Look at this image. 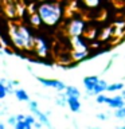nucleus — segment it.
I'll return each mask as SVG.
<instances>
[{
    "label": "nucleus",
    "mask_w": 125,
    "mask_h": 129,
    "mask_svg": "<svg viewBox=\"0 0 125 129\" xmlns=\"http://www.w3.org/2000/svg\"><path fill=\"white\" fill-rule=\"evenodd\" d=\"M15 128H16V129H31L32 125L28 124L26 120H23V121H18V122H16V125H15Z\"/></svg>",
    "instance_id": "22"
},
{
    "label": "nucleus",
    "mask_w": 125,
    "mask_h": 129,
    "mask_svg": "<svg viewBox=\"0 0 125 129\" xmlns=\"http://www.w3.org/2000/svg\"><path fill=\"white\" fill-rule=\"evenodd\" d=\"M12 83H14L15 86H18V85H20V82H19V81H16V79H14V81H12Z\"/></svg>",
    "instance_id": "30"
},
{
    "label": "nucleus",
    "mask_w": 125,
    "mask_h": 129,
    "mask_svg": "<svg viewBox=\"0 0 125 129\" xmlns=\"http://www.w3.org/2000/svg\"><path fill=\"white\" fill-rule=\"evenodd\" d=\"M125 87V85L122 82H113V83H108L106 91L108 93H118Z\"/></svg>",
    "instance_id": "18"
},
{
    "label": "nucleus",
    "mask_w": 125,
    "mask_h": 129,
    "mask_svg": "<svg viewBox=\"0 0 125 129\" xmlns=\"http://www.w3.org/2000/svg\"><path fill=\"white\" fill-rule=\"evenodd\" d=\"M4 52H6V54H8V55H14V54H15V51H14V50H11V48L8 47V46H7V47H4Z\"/></svg>",
    "instance_id": "27"
},
{
    "label": "nucleus",
    "mask_w": 125,
    "mask_h": 129,
    "mask_svg": "<svg viewBox=\"0 0 125 129\" xmlns=\"http://www.w3.org/2000/svg\"><path fill=\"white\" fill-rule=\"evenodd\" d=\"M98 79H100L98 75H86L82 79L85 91H86L87 95H93V90H94V87H96L97 82H98Z\"/></svg>",
    "instance_id": "9"
},
{
    "label": "nucleus",
    "mask_w": 125,
    "mask_h": 129,
    "mask_svg": "<svg viewBox=\"0 0 125 129\" xmlns=\"http://www.w3.org/2000/svg\"><path fill=\"white\" fill-rule=\"evenodd\" d=\"M81 101H79V97H73V95H69L67 97V108L70 109V112L73 113H79L81 112Z\"/></svg>",
    "instance_id": "13"
},
{
    "label": "nucleus",
    "mask_w": 125,
    "mask_h": 129,
    "mask_svg": "<svg viewBox=\"0 0 125 129\" xmlns=\"http://www.w3.org/2000/svg\"><path fill=\"white\" fill-rule=\"evenodd\" d=\"M55 104L60 108L67 106V95L65 94V91H58V95L55 97Z\"/></svg>",
    "instance_id": "19"
},
{
    "label": "nucleus",
    "mask_w": 125,
    "mask_h": 129,
    "mask_svg": "<svg viewBox=\"0 0 125 129\" xmlns=\"http://www.w3.org/2000/svg\"><path fill=\"white\" fill-rule=\"evenodd\" d=\"M121 95H122V98L125 100V87L122 89V90H121Z\"/></svg>",
    "instance_id": "31"
},
{
    "label": "nucleus",
    "mask_w": 125,
    "mask_h": 129,
    "mask_svg": "<svg viewBox=\"0 0 125 129\" xmlns=\"http://www.w3.org/2000/svg\"><path fill=\"white\" fill-rule=\"evenodd\" d=\"M122 129H125V124H124V125H122Z\"/></svg>",
    "instance_id": "34"
},
{
    "label": "nucleus",
    "mask_w": 125,
    "mask_h": 129,
    "mask_svg": "<svg viewBox=\"0 0 125 129\" xmlns=\"http://www.w3.org/2000/svg\"><path fill=\"white\" fill-rule=\"evenodd\" d=\"M7 35H8V39L11 40L12 46H14L16 50L23 51V40L20 38L19 30H18V22H14V20H12V22L8 23Z\"/></svg>",
    "instance_id": "5"
},
{
    "label": "nucleus",
    "mask_w": 125,
    "mask_h": 129,
    "mask_svg": "<svg viewBox=\"0 0 125 129\" xmlns=\"http://www.w3.org/2000/svg\"><path fill=\"white\" fill-rule=\"evenodd\" d=\"M7 110H8V109H7L6 105H2V106H0V113H2V114H6Z\"/></svg>",
    "instance_id": "28"
},
{
    "label": "nucleus",
    "mask_w": 125,
    "mask_h": 129,
    "mask_svg": "<svg viewBox=\"0 0 125 129\" xmlns=\"http://www.w3.org/2000/svg\"><path fill=\"white\" fill-rule=\"evenodd\" d=\"M24 118H26V116L22 114V113H20V114H16V120H18V121H23Z\"/></svg>",
    "instance_id": "29"
},
{
    "label": "nucleus",
    "mask_w": 125,
    "mask_h": 129,
    "mask_svg": "<svg viewBox=\"0 0 125 129\" xmlns=\"http://www.w3.org/2000/svg\"><path fill=\"white\" fill-rule=\"evenodd\" d=\"M24 120H26L28 124H31L32 126H34V124H35V121H36V117L34 114H28V116H26V118H24Z\"/></svg>",
    "instance_id": "24"
},
{
    "label": "nucleus",
    "mask_w": 125,
    "mask_h": 129,
    "mask_svg": "<svg viewBox=\"0 0 125 129\" xmlns=\"http://www.w3.org/2000/svg\"><path fill=\"white\" fill-rule=\"evenodd\" d=\"M106 87H108V82L102 78L98 79V82H97L94 90H93V95H97L100 94V93H106Z\"/></svg>",
    "instance_id": "16"
},
{
    "label": "nucleus",
    "mask_w": 125,
    "mask_h": 129,
    "mask_svg": "<svg viewBox=\"0 0 125 129\" xmlns=\"http://www.w3.org/2000/svg\"><path fill=\"white\" fill-rule=\"evenodd\" d=\"M106 105H108V108H110L112 110H113V109L125 106V100L122 98V95H121V94H116V95H113V97H108Z\"/></svg>",
    "instance_id": "12"
},
{
    "label": "nucleus",
    "mask_w": 125,
    "mask_h": 129,
    "mask_svg": "<svg viewBox=\"0 0 125 129\" xmlns=\"http://www.w3.org/2000/svg\"><path fill=\"white\" fill-rule=\"evenodd\" d=\"M18 30H19L20 38L23 40V51L32 52L34 43H35V35L32 32V28L27 23H18Z\"/></svg>",
    "instance_id": "3"
},
{
    "label": "nucleus",
    "mask_w": 125,
    "mask_h": 129,
    "mask_svg": "<svg viewBox=\"0 0 125 129\" xmlns=\"http://www.w3.org/2000/svg\"><path fill=\"white\" fill-rule=\"evenodd\" d=\"M0 35H2V34H0Z\"/></svg>",
    "instance_id": "36"
},
{
    "label": "nucleus",
    "mask_w": 125,
    "mask_h": 129,
    "mask_svg": "<svg viewBox=\"0 0 125 129\" xmlns=\"http://www.w3.org/2000/svg\"><path fill=\"white\" fill-rule=\"evenodd\" d=\"M35 56L39 59H46L50 56V44L48 40L44 36H35V43H34V50H32Z\"/></svg>",
    "instance_id": "4"
},
{
    "label": "nucleus",
    "mask_w": 125,
    "mask_h": 129,
    "mask_svg": "<svg viewBox=\"0 0 125 129\" xmlns=\"http://www.w3.org/2000/svg\"><path fill=\"white\" fill-rule=\"evenodd\" d=\"M65 94L67 97L69 95H73V97H81V90L77 86L74 85H66V87H65Z\"/></svg>",
    "instance_id": "17"
},
{
    "label": "nucleus",
    "mask_w": 125,
    "mask_h": 129,
    "mask_svg": "<svg viewBox=\"0 0 125 129\" xmlns=\"http://www.w3.org/2000/svg\"><path fill=\"white\" fill-rule=\"evenodd\" d=\"M15 97H16V100L20 101V102H30V95H28V93L24 90V89H16L15 90Z\"/></svg>",
    "instance_id": "15"
},
{
    "label": "nucleus",
    "mask_w": 125,
    "mask_h": 129,
    "mask_svg": "<svg viewBox=\"0 0 125 129\" xmlns=\"http://www.w3.org/2000/svg\"><path fill=\"white\" fill-rule=\"evenodd\" d=\"M8 94L7 91V87H6V83H3L2 81H0V100L6 98V95Z\"/></svg>",
    "instance_id": "23"
},
{
    "label": "nucleus",
    "mask_w": 125,
    "mask_h": 129,
    "mask_svg": "<svg viewBox=\"0 0 125 129\" xmlns=\"http://www.w3.org/2000/svg\"><path fill=\"white\" fill-rule=\"evenodd\" d=\"M102 2L104 0H79V3L82 4V7L85 10H89V11H96V10H98V8H101Z\"/></svg>",
    "instance_id": "14"
},
{
    "label": "nucleus",
    "mask_w": 125,
    "mask_h": 129,
    "mask_svg": "<svg viewBox=\"0 0 125 129\" xmlns=\"http://www.w3.org/2000/svg\"><path fill=\"white\" fill-rule=\"evenodd\" d=\"M35 2H38V3H40V2H44V0H35Z\"/></svg>",
    "instance_id": "33"
},
{
    "label": "nucleus",
    "mask_w": 125,
    "mask_h": 129,
    "mask_svg": "<svg viewBox=\"0 0 125 129\" xmlns=\"http://www.w3.org/2000/svg\"><path fill=\"white\" fill-rule=\"evenodd\" d=\"M70 48L71 50H78V51H89L90 50L89 39L85 35L70 36Z\"/></svg>",
    "instance_id": "6"
},
{
    "label": "nucleus",
    "mask_w": 125,
    "mask_h": 129,
    "mask_svg": "<svg viewBox=\"0 0 125 129\" xmlns=\"http://www.w3.org/2000/svg\"><path fill=\"white\" fill-rule=\"evenodd\" d=\"M106 101H108V95L105 94V93H100V94L96 95V102H97V104L106 105Z\"/></svg>",
    "instance_id": "21"
},
{
    "label": "nucleus",
    "mask_w": 125,
    "mask_h": 129,
    "mask_svg": "<svg viewBox=\"0 0 125 129\" xmlns=\"http://www.w3.org/2000/svg\"><path fill=\"white\" fill-rule=\"evenodd\" d=\"M0 116H2V113H0Z\"/></svg>",
    "instance_id": "35"
},
{
    "label": "nucleus",
    "mask_w": 125,
    "mask_h": 129,
    "mask_svg": "<svg viewBox=\"0 0 125 129\" xmlns=\"http://www.w3.org/2000/svg\"><path fill=\"white\" fill-rule=\"evenodd\" d=\"M26 22H27V24H28V26H30L31 28H36V30L42 28V26H43L42 19H40L38 11L30 12V14L27 15V18H26Z\"/></svg>",
    "instance_id": "10"
},
{
    "label": "nucleus",
    "mask_w": 125,
    "mask_h": 129,
    "mask_svg": "<svg viewBox=\"0 0 125 129\" xmlns=\"http://www.w3.org/2000/svg\"><path fill=\"white\" fill-rule=\"evenodd\" d=\"M4 128H6V125H4L3 122H0V129H4Z\"/></svg>",
    "instance_id": "32"
},
{
    "label": "nucleus",
    "mask_w": 125,
    "mask_h": 129,
    "mask_svg": "<svg viewBox=\"0 0 125 129\" xmlns=\"http://www.w3.org/2000/svg\"><path fill=\"white\" fill-rule=\"evenodd\" d=\"M30 110H31L32 114L36 117V120L40 121V122L43 124V126H47V128H51L52 126L51 121H50V118H48V114L43 113L38 108V102H36V101H31L30 100Z\"/></svg>",
    "instance_id": "7"
},
{
    "label": "nucleus",
    "mask_w": 125,
    "mask_h": 129,
    "mask_svg": "<svg viewBox=\"0 0 125 129\" xmlns=\"http://www.w3.org/2000/svg\"><path fill=\"white\" fill-rule=\"evenodd\" d=\"M113 116H114V118H117V120H125V106L113 109Z\"/></svg>",
    "instance_id": "20"
},
{
    "label": "nucleus",
    "mask_w": 125,
    "mask_h": 129,
    "mask_svg": "<svg viewBox=\"0 0 125 129\" xmlns=\"http://www.w3.org/2000/svg\"><path fill=\"white\" fill-rule=\"evenodd\" d=\"M87 28V22L81 16H73L66 22L65 24V32L66 35L70 36H78V35H85Z\"/></svg>",
    "instance_id": "2"
},
{
    "label": "nucleus",
    "mask_w": 125,
    "mask_h": 129,
    "mask_svg": "<svg viewBox=\"0 0 125 129\" xmlns=\"http://www.w3.org/2000/svg\"><path fill=\"white\" fill-rule=\"evenodd\" d=\"M7 122L11 125V126H14L15 128V125H16V122H18V120H16V116H10L7 118Z\"/></svg>",
    "instance_id": "25"
},
{
    "label": "nucleus",
    "mask_w": 125,
    "mask_h": 129,
    "mask_svg": "<svg viewBox=\"0 0 125 129\" xmlns=\"http://www.w3.org/2000/svg\"><path fill=\"white\" fill-rule=\"evenodd\" d=\"M36 81L42 85L44 87H51V89H55L56 91H63L65 87H66V83L62 82L59 79H52V78H44V77H39L36 75L35 77Z\"/></svg>",
    "instance_id": "8"
},
{
    "label": "nucleus",
    "mask_w": 125,
    "mask_h": 129,
    "mask_svg": "<svg viewBox=\"0 0 125 129\" xmlns=\"http://www.w3.org/2000/svg\"><path fill=\"white\" fill-rule=\"evenodd\" d=\"M36 11L42 19L43 26L47 28L58 27L65 16V7L58 0H44L38 3Z\"/></svg>",
    "instance_id": "1"
},
{
    "label": "nucleus",
    "mask_w": 125,
    "mask_h": 129,
    "mask_svg": "<svg viewBox=\"0 0 125 129\" xmlns=\"http://www.w3.org/2000/svg\"><path fill=\"white\" fill-rule=\"evenodd\" d=\"M70 58H71V63H81L83 60H86L90 58L89 51H78V50H71L70 51Z\"/></svg>",
    "instance_id": "11"
},
{
    "label": "nucleus",
    "mask_w": 125,
    "mask_h": 129,
    "mask_svg": "<svg viewBox=\"0 0 125 129\" xmlns=\"http://www.w3.org/2000/svg\"><path fill=\"white\" fill-rule=\"evenodd\" d=\"M96 117H97L100 121H106V120H108V116L105 114V113H97Z\"/></svg>",
    "instance_id": "26"
}]
</instances>
